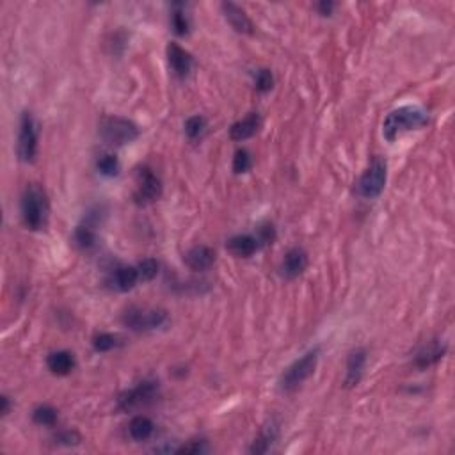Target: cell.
I'll return each instance as SVG.
<instances>
[{
	"mask_svg": "<svg viewBox=\"0 0 455 455\" xmlns=\"http://www.w3.org/2000/svg\"><path fill=\"white\" fill-rule=\"evenodd\" d=\"M251 154H249L248 149H238L234 157V171L237 173V175H242V173H248L249 169H251Z\"/></svg>",
	"mask_w": 455,
	"mask_h": 455,
	"instance_id": "4dcf8cb0",
	"label": "cell"
},
{
	"mask_svg": "<svg viewBox=\"0 0 455 455\" xmlns=\"http://www.w3.org/2000/svg\"><path fill=\"white\" fill-rule=\"evenodd\" d=\"M226 248H228V251H230L231 255L238 256V258H249V256L255 255L262 246H260L256 235H235V237H231L230 241H228Z\"/></svg>",
	"mask_w": 455,
	"mask_h": 455,
	"instance_id": "d6986e66",
	"label": "cell"
},
{
	"mask_svg": "<svg viewBox=\"0 0 455 455\" xmlns=\"http://www.w3.org/2000/svg\"><path fill=\"white\" fill-rule=\"evenodd\" d=\"M139 281L141 280H139L137 267H127V265L116 267L114 272L110 274L109 277V284L116 292H130Z\"/></svg>",
	"mask_w": 455,
	"mask_h": 455,
	"instance_id": "ac0fdd59",
	"label": "cell"
},
{
	"mask_svg": "<svg viewBox=\"0 0 455 455\" xmlns=\"http://www.w3.org/2000/svg\"><path fill=\"white\" fill-rule=\"evenodd\" d=\"M333 9H335V2H318L317 4V11L322 16H331Z\"/></svg>",
	"mask_w": 455,
	"mask_h": 455,
	"instance_id": "836d02e7",
	"label": "cell"
},
{
	"mask_svg": "<svg viewBox=\"0 0 455 455\" xmlns=\"http://www.w3.org/2000/svg\"><path fill=\"white\" fill-rule=\"evenodd\" d=\"M208 451H210V447H208V443L205 439H194V441H189V443L182 444V447L175 448V454L200 455V454H208Z\"/></svg>",
	"mask_w": 455,
	"mask_h": 455,
	"instance_id": "f546056e",
	"label": "cell"
},
{
	"mask_svg": "<svg viewBox=\"0 0 455 455\" xmlns=\"http://www.w3.org/2000/svg\"><path fill=\"white\" fill-rule=\"evenodd\" d=\"M96 169H98V173L102 176L113 178V176H117V173H120V161H117L116 155L103 154L96 161Z\"/></svg>",
	"mask_w": 455,
	"mask_h": 455,
	"instance_id": "cb8c5ba5",
	"label": "cell"
},
{
	"mask_svg": "<svg viewBox=\"0 0 455 455\" xmlns=\"http://www.w3.org/2000/svg\"><path fill=\"white\" fill-rule=\"evenodd\" d=\"M256 238H258L260 246L272 244L274 238H276V230H274V226L270 224V222H263V224H260Z\"/></svg>",
	"mask_w": 455,
	"mask_h": 455,
	"instance_id": "d6a6232c",
	"label": "cell"
},
{
	"mask_svg": "<svg viewBox=\"0 0 455 455\" xmlns=\"http://www.w3.org/2000/svg\"><path fill=\"white\" fill-rule=\"evenodd\" d=\"M205 132H207V120H205L203 116H200V114L190 116L189 120L185 121V134L190 141L201 139L205 135Z\"/></svg>",
	"mask_w": 455,
	"mask_h": 455,
	"instance_id": "4316f807",
	"label": "cell"
},
{
	"mask_svg": "<svg viewBox=\"0 0 455 455\" xmlns=\"http://www.w3.org/2000/svg\"><path fill=\"white\" fill-rule=\"evenodd\" d=\"M155 423L148 418V416H134L128 425V434L134 441H146L154 436Z\"/></svg>",
	"mask_w": 455,
	"mask_h": 455,
	"instance_id": "44dd1931",
	"label": "cell"
},
{
	"mask_svg": "<svg viewBox=\"0 0 455 455\" xmlns=\"http://www.w3.org/2000/svg\"><path fill=\"white\" fill-rule=\"evenodd\" d=\"M367 367V350L356 349L349 354L347 359V374H345V388H354L359 384L361 377Z\"/></svg>",
	"mask_w": 455,
	"mask_h": 455,
	"instance_id": "9a60e30c",
	"label": "cell"
},
{
	"mask_svg": "<svg viewBox=\"0 0 455 455\" xmlns=\"http://www.w3.org/2000/svg\"><path fill=\"white\" fill-rule=\"evenodd\" d=\"M0 402H2V415H9V409H11V405H9V397L8 395H2V398H0Z\"/></svg>",
	"mask_w": 455,
	"mask_h": 455,
	"instance_id": "e575fe53",
	"label": "cell"
},
{
	"mask_svg": "<svg viewBox=\"0 0 455 455\" xmlns=\"http://www.w3.org/2000/svg\"><path fill=\"white\" fill-rule=\"evenodd\" d=\"M318 357H321V349L308 350L306 354H302L299 359H295L287 370L281 374L280 377V391L281 393H294L297 391L302 384L306 383L308 379L315 374V368L318 364Z\"/></svg>",
	"mask_w": 455,
	"mask_h": 455,
	"instance_id": "3957f363",
	"label": "cell"
},
{
	"mask_svg": "<svg viewBox=\"0 0 455 455\" xmlns=\"http://www.w3.org/2000/svg\"><path fill=\"white\" fill-rule=\"evenodd\" d=\"M444 354H447V343H444L443 340H429V342L423 343L418 349V352L415 354L413 364H415L418 370H425V368H430L436 363H439L444 357Z\"/></svg>",
	"mask_w": 455,
	"mask_h": 455,
	"instance_id": "30bf717a",
	"label": "cell"
},
{
	"mask_svg": "<svg viewBox=\"0 0 455 455\" xmlns=\"http://www.w3.org/2000/svg\"><path fill=\"white\" fill-rule=\"evenodd\" d=\"M429 123V114L420 105H402L391 110L383 123V135L386 141L393 142L404 132L418 130Z\"/></svg>",
	"mask_w": 455,
	"mask_h": 455,
	"instance_id": "6da1fadb",
	"label": "cell"
},
{
	"mask_svg": "<svg viewBox=\"0 0 455 455\" xmlns=\"http://www.w3.org/2000/svg\"><path fill=\"white\" fill-rule=\"evenodd\" d=\"M308 269V253L302 248L288 249L281 262V274L287 280H295Z\"/></svg>",
	"mask_w": 455,
	"mask_h": 455,
	"instance_id": "7c38bea8",
	"label": "cell"
},
{
	"mask_svg": "<svg viewBox=\"0 0 455 455\" xmlns=\"http://www.w3.org/2000/svg\"><path fill=\"white\" fill-rule=\"evenodd\" d=\"M224 18L228 20V23L231 25V29L237 30L238 34H253L255 33V25H253L251 18L246 15V11L242 8H238L234 2H224L221 4Z\"/></svg>",
	"mask_w": 455,
	"mask_h": 455,
	"instance_id": "4fadbf2b",
	"label": "cell"
},
{
	"mask_svg": "<svg viewBox=\"0 0 455 455\" xmlns=\"http://www.w3.org/2000/svg\"><path fill=\"white\" fill-rule=\"evenodd\" d=\"M274 86L272 71L267 68H262L255 75V89L258 93H269Z\"/></svg>",
	"mask_w": 455,
	"mask_h": 455,
	"instance_id": "f1b7e54d",
	"label": "cell"
},
{
	"mask_svg": "<svg viewBox=\"0 0 455 455\" xmlns=\"http://www.w3.org/2000/svg\"><path fill=\"white\" fill-rule=\"evenodd\" d=\"M388 178V164L383 157L372 159L370 166L367 171L361 175L359 182H357L356 190L357 196L364 197V200H375L383 194L384 185H386Z\"/></svg>",
	"mask_w": 455,
	"mask_h": 455,
	"instance_id": "8992f818",
	"label": "cell"
},
{
	"mask_svg": "<svg viewBox=\"0 0 455 455\" xmlns=\"http://www.w3.org/2000/svg\"><path fill=\"white\" fill-rule=\"evenodd\" d=\"M159 395V383L157 381H151V379H146L142 383H139L137 386L132 388V390L123 391V393L117 397V408L121 411H134V409L141 408V405H148L157 398Z\"/></svg>",
	"mask_w": 455,
	"mask_h": 455,
	"instance_id": "ba28073f",
	"label": "cell"
},
{
	"mask_svg": "<svg viewBox=\"0 0 455 455\" xmlns=\"http://www.w3.org/2000/svg\"><path fill=\"white\" fill-rule=\"evenodd\" d=\"M20 207H22V221L29 230L40 231L48 224L50 205H48L47 192L38 183L25 187Z\"/></svg>",
	"mask_w": 455,
	"mask_h": 455,
	"instance_id": "7a4b0ae2",
	"label": "cell"
},
{
	"mask_svg": "<svg viewBox=\"0 0 455 455\" xmlns=\"http://www.w3.org/2000/svg\"><path fill=\"white\" fill-rule=\"evenodd\" d=\"M125 328L135 333H148L157 331V329L164 328L169 322V315L166 310L161 308H141L132 306L121 317Z\"/></svg>",
	"mask_w": 455,
	"mask_h": 455,
	"instance_id": "277c9868",
	"label": "cell"
},
{
	"mask_svg": "<svg viewBox=\"0 0 455 455\" xmlns=\"http://www.w3.org/2000/svg\"><path fill=\"white\" fill-rule=\"evenodd\" d=\"M168 61L173 73H175L178 79H187L190 75V71H192V55H190V52H187L185 48L180 47L178 43H175V41H171V43L168 45Z\"/></svg>",
	"mask_w": 455,
	"mask_h": 455,
	"instance_id": "8fae6325",
	"label": "cell"
},
{
	"mask_svg": "<svg viewBox=\"0 0 455 455\" xmlns=\"http://www.w3.org/2000/svg\"><path fill=\"white\" fill-rule=\"evenodd\" d=\"M75 244L79 246L84 251H91V249L96 248V242H98V237H96L95 231V222L86 221L84 224L77 226V230H75Z\"/></svg>",
	"mask_w": 455,
	"mask_h": 455,
	"instance_id": "7402d4cb",
	"label": "cell"
},
{
	"mask_svg": "<svg viewBox=\"0 0 455 455\" xmlns=\"http://www.w3.org/2000/svg\"><path fill=\"white\" fill-rule=\"evenodd\" d=\"M171 25H173V30H175L178 36H187V34H189L190 20H189V15H187V11H185V6L183 4L173 6Z\"/></svg>",
	"mask_w": 455,
	"mask_h": 455,
	"instance_id": "603a6c76",
	"label": "cell"
},
{
	"mask_svg": "<svg viewBox=\"0 0 455 455\" xmlns=\"http://www.w3.org/2000/svg\"><path fill=\"white\" fill-rule=\"evenodd\" d=\"M47 367L55 375H68L75 368V357L68 350H57V352L48 354Z\"/></svg>",
	"mask_w": 455,
	"mask_h": 455,
	"instance_id": "ffe728a7",
	"label": "cell"
},
{
	"mask_svg": "<svg viewBox=\"0 0 455 455\" xmlns=\"http://www.w3.org/2000/svg\"><path fill=\"white\" fill-rule=\"evenodd\" d=\"M57 409H54L52 405H40V408L34 409L33 413V420L38 425L54 427L55 423H57Z\"/></svg>",
	"mask_w": 455,
	"mask_h": 455,
	"instance_id": "d4e9b609",
	"label": "cell"
},
{
	"mask_svg": "<svg viewBox=\"0 0 455 455\" xmlns=\"http://www.w3.org/2000/svg\"><path fill=\"white\" fill-rule=\"evenodd\" d=\"M159 262L155 258H144L142 262H139L137 265V272H139V280L141 281H151L155 276L159 274Z\"/></svg>",
	"mask_w": 455,
	"mask_h": 455,
	"instance_id": "83f0119b",
	"label": "cell"
},
{
	"mask_svg": "<svg viewBox=\"0 0 455 455\" xmlns=\"http://www.w3.org/2000/svg\"><path fill=\"white\" fill-rule=\"evenodd\" d=\"M54 439L57 444H64V447H77V444H81L82 437L77 430H61Z\"/></svg>",
	"mask_w": 455,
	"mask_h": 455,
	"instance_id": "1f68e13d",
	"label": "cell"
},
{
	"mask_svg": "<svg viewBox=\"0 0 455 455\" xmlns=\"http://www.w3.org/2000/svg\"><path fill=\"white\" fill-rule=\"evenodd\" d=\"M121 345V338L113 333H100L93 338V347L96 352H109V350L116 349Z\"/></svg>",
	"mask_w": 455,
	"mask_h": 455,
	"instance_id": "484cf974",
	"label": "cell"
},
{
	"mask_svg": "<svg viewBox=\"0 0 455 455\" xmlns=\"http://www.w3.org/2000/svg\"><path fill=\"white\" fill-rule=\"evenodd\" d=\"M16 154L22 162H34L38 155V123L30 113H23L20 117L18 142H16Z\"/></svg>",
	"mask_w": 455,
	"mask_h": 455,
	"instance_id": "52a82bcc",
	"label": "cell"
},
{
	"mask_svg": "<svg viewBox=\"0 0 455 455\" xmlns=\"http://www.w3.org/2000/svg\"><path fill=\"white\" fill-rule=\"evenodd\" d=\"M262 128V116L258 113H251L244 117V120L237 121L234 127L230 128V137L231 141H248L253 135L258 134V130Z\"/></svg>",
	"mask_w": 455,
	"mask_h": 455,
	"instance_id": "2e32d148",
	"label": "cell"
},
{
	"mask_svg": "<svg viewBox=\"0 0 455 455\" xmlns=\"http://www.w3.org/2000/svg\"><path fill=\"white\" fill-rule=\"evenodd\" d=\"M100 135L110 146H125L139 137V127L121 116H105L100 123Z\"/></svg>",
	"mask_w": 455,
	"mask_h": 455,
	"instance_id": "5b68a950",
	"label": "cell"
},
{
	"mask_svg": "<svg viewBox=\"0 0 455 455\" xmlns=\"http://www.w3.org/2000/svg\"><path fill=\"white\" fill-rule=\"evenodd\" d=\"M277 437H280V425L274 420H270L262 427L256 439L253 441V444L249 447V454H267L274 447Z\"/></svg>",
	"mask_w": 455,
	"mask_h": 455,
	"instance_id": "e0dca14e",
	"label": "cell"
},
{
	"mask_svg": "<svg viewBox=\"0 0 455 455\" xmlns=\"http://www.w3.org/2000/svg\"><path fill=\"white\" fill-rule=\"evenodd\" d=\"M162 196V182L149 168L137 169V185L134 200L137 205H149Z\"/></svg>",
	"mask_w": 455,
	"mask_h": 455,
	"instance_id": "9c48e42d",
	"label": "cell"
},
{
	"mask_svg": "<svg viewBox=\"0 0 455 455\" xmlns=\"http://www.w3.org/2000/svg\"><path fill=\"white\" fill-rule=\"evenodd\" d=\"M185 263L190 270L203 272L215 263V251L208 246H194L185 253Z\"/></svg>",
	"mask_w": 455,
	"mask_h": 455,
	"instance_id": "5bb4252c",
	"label": "cell"
}]
</instances>
